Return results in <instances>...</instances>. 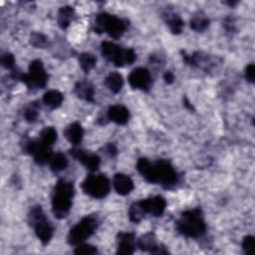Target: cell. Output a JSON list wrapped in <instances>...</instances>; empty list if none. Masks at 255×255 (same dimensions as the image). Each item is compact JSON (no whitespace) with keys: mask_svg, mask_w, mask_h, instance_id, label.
I'll use <instances>...</instances> for the list:
<instances>
[{"mask_svg":"<svg viewBox=\"0 0 255 255\" xmlns=\"http://www.w3.org/2000/svg\"><path fill=\"white\" fill-rule=\"evenodd\" d=\"M74 191L72 182L65 179H59L57 181L52 196V210L55 217L62 219L68 215L72 207Z\"/></svg>","mask_w":255,"mask_h":255,"instance_id":"1","label":"cell"},{"mask_svg":"<svg viewBox=\"0 0 255 255\" xmlns=\"http://www.w3.org/2000/svg\"><path fill=\"white\" fill-rule=\"evenodd\" d=\"M175 226L180 234L190 238L200 237L206 230V224L199 208L189 209L182 212Z\"/></svg>","mask_w":255,"mask_h":255,"instance_id":"2","label":"cell"},{"mask_svg":"<svg viewBox=\"0 0 255 255\" xmlns=\"http://www.w3.org/2000/svg\"><path fill=\"white\" fill-rule=\"evenodd\" d=\"M28 221L29 224L33 227L36 236L42 242V244H48L53 237L54 228L46 218L41 206L36 205L30 209L28 214Z\"/></svg>","mask_w":255,"mask_h":255,"instance_id":"3","label":"cell"},{"mask_svg":"<svg viewBox=\"0 0 255 255\" xmlns=\"http://www.w3.org/2000/svg\"><path fill=\"white\" fill-rule=\"evenodd\" d=\"M101 53L104 58L112 62L116 67L131 65L136 59V55L132 49L123 50L119 45L109 41L101 44Z\"/></svg>","mask_w":255,"mask_h":255,"instance_id":"4","label":"cell"},{"mask_svg":"<svg viewBox=\"0 0 255 255\" xmlns=\"http://www.w3.org/2000/svg\"><path fill=\"white\" fill-rule=\"evenodd\" d=\"M127 28V21L115 15L103 12L98 14L96 17L95 31L98 33L106 32L110 37L114 39H119L122 37Z\"/></svg>","mask_w":255,"mask_h":255,"instance_id":"5","label":"cell"},{"mask_svg":"<svg viewBox=\"0 0 255 255\" xmlns=\"http://www.w3.org/2000/svg\"><path fill=\"white\" fill-rule=\"evenodd\" d=\"M83 191L97 199L106 197L111 190V183L105 174H91L82 182Z\"/></svg>","mask_w":255,"mask_h":255,"instance_id":"6","label":"cell"},{"mask_svg":"<svg viewBox=\"0 0 255 255\" xmlns=\"http://www.w3.org/2000/svg\"><path fill=\"white\" fill-rule=\"evenodd\" d=\"M98 228V219L95 216H86L82 218L68 234V243L78 245L94 234Z\"/></svg>","mask_w":255,"mask_h":255,"instance_id":"7","label":"cell"},{"mask_svg":"<svg viewBox=\"0 0 255 255\" xmlns=\"http://www.w3.org/2000/svg\"><path fill=\"white\" fill-rule=\"evenodd\" d=\"M20 80L29 89H43L48 83V75L41 60H34L30 63L28 73L22 74Z\"/></svg>","mask_w":255,"mask_h":255,"instance_id":"8","label":"cell"},{"mask_svg":"<svg viewBox=\"0 0 255 255\" xmlns=\"http://www.w3.org/2000/svg\"><path fill=\"white\" fill-rule=\"evenodd\" d=\"M157 176V183L164 188H170L177 182V173L171 163L165 159H159L154 162Z\"/></svg>","mask_w":255,"mask_h":255,"instance_id":"9","label":"cell"},{"mask_svg":"<svg viewBox=\"0 0 255 255\" xmlns=\"http://www.w3.org/2000/svg\"><path fill=\"white\" fill-rule=\"evenodd\" d=\"M151 76L146 68L138 67L133 69L128 75V81L131 88L147 92L151 86Z\"/></svg>","mask_w":255,"mask_h":255,"instance_id":"10","label":"cell"},{"mask_svg":"<svg viewBox=\"0 0 255 255\" xmlns=\"http://www.w3.org/2000/svg\"><path fill=\"white\" fill-rule=\"evenodd\" d=\"M137 206L140 208L142 213H149L152 216H161L166 207V201L162 196L156 195L141 199L136 202Z\"/></svg>","mask_w":255,"mask_h":255,"instance_id":"11","label":"cell"},{"mask_svg":"<svg viewBox=\"0 0 255 255\" xmlns=\"http://www.w3.org/2000/svg\"><path fill=\"white\" fill-rule=\"evenodd\" d=\"M70 153L90 171H96L100 166L101 158L95 153H88L85 150L79 148L70 149Z\"/></svg>","mask_w":255,"mask_h":255,"instance_id":"12","label":"cell"},{"mask_svg":"<svg viewBox=\"0 0 255 255\" xmlns=\"http://www.w3.org/2000/svg\"><path fill=\"white\" fill-rule=\"evenodd\" d=\"M138 247L142 251H147L152 254H166L168 251L165 249V247L158 246L155 242V237L153 233H146L142 235L138 241H137Z\"/></svg>","mask_w":255,"mask_h":255,"instance_id":"13","label":"cell"},{"mask_svg":"<svg viewBox=\"0 0 255 255\" xmlns=\"http://www.w3.org/2000/svg\"><path fill=\"white\" fill-rule=\"evenodd\" d=\"M136 169L147 182L153 184L157 183V176L154 163H151L147 158H138L136 161Z\"/></svg>","mask_w":255,"mask_h":255,"instance_id":"14","label":"cell"},{"mask_svg":"<svg viewBox=\"0 0 255 255\" xmlns=\"http://www.w3.org/2000/svg\"><path fill=\"white\" fill-rule=\"evenodd\" d=\"M118 254H132L134 251V234L131 232H120L117 237Z\"/></svg>","mask_w":255,"mask_h":255,"instance_id":"15","label":"cell"},{"mask_svg":"<svg viewBox=\"0 0 255 255\" xmlns=\"http://www.w3.org/2000/svg\"><path fill=\"white\" fill-rule=\"evenodd\" d=\"M107 117L110 121L117 125H125L128 121L129 113L128 110L122 105L111 106L107 112Z\"/></svg>","mask_w":255,"mask_h":255,"instance_id":"16","label":"cell"},{"mask_svg":"<svg viewBox=\"0 0 255 255\" xmlns=\"http://www.w3.org/2000/svg\"><path fill=\"white\" fill-rule=\"evenodd\" d=\"M114 187L120 195H127L133 189V182L129 176L124 173H116L114 176Z\"/></svg>","mask_w":255,"mask_h":255,"instance_id":"17","label":"cell"},{"mask_svg":"<svg viewBox=\"0 0 255 255\" xmlns=\"http://www.w3.org/2000/svg\"><path fill=\"white\" fill-rule=\"evenodd\" d=\"M75 94L78 98L87 101V102H94V96H95V90L91 83L82 81L78 82L75 86Z\"/></svg>","mask_w":255,"mask_h":255,"instance_id":"18","label":"cell"},{"mask_svg":"<svg viewBox=\"0 0 255 255\" xmlns=\"http://www.w3.org/2000/svg\"><path fill=\"white\" fill-rule=\"evenodd\" d=\"M64 134L66 136V138L73 144H78L82 141L83 139V135H84V129L82 128V126L79 123H72L71 125H69L65 131Z\"/></svg>","mask_w":255,"mask_h":255,"instance_id":"19","label":"cell"},{"mask_svg":"<svg viewBox=\"0 0 255 255\" xmlns=\"http://www.w3.org/2000/svg\"><path fill=\"white\" fill-rule=\"evenodd\" d=\"M105 85L112 93L118 94L124 86V80L122 75L118 72L110 73L105 79Z\"/></svg>","mask_w":255,"mask_h":255,"instance_id":"20","label":"cell"},{"mask_svg":"<svg viewBox=\"0 0 255 255\" xmlns=\"http://www.w3.org/2000/svg\"><path fill=\"white\" fill-rule=\"evenodd\" d=\"M63 100V94L57 90H50L43 96V103L51 109L59 108L62 105Z\"/></svg>","mask_w":255,"mask_h":255,"instance_id":"21","label":"cell"},{"mask_svg":"<svg viewBox=\"0 0 255 255\" xmlns=\"http://www.w3.org/2000/svg\"><path fill=\"white\" fill-rule=\"evenodd\" d=\"M73 16H74V9L72 7L70 6L62 7L58 12V17H57L58 25L60 26V28L62 29L68 28V26L70 25L73 19Z\"/></svg>","mask_w":255,"mask_h":255,"instance_id":"22","label":"cell"},{"mask_svg":"<svg viewBox=\"0 0 255 255\" xmlns=\"http://www.w3.org/2000/svg\"><path fill=\"white\" fill-rule=\"evenodd\" d=\"M38 139L41 143L51 147L57 140V130L53 127H46L41 130Z\"/></svg>","mask_w":255,"mask_h":255,"instance_id":"23","label":"cell"},{"mask_svg":"<svg viewBox=\"0 0 255 255\" xmlns=\"http://www.w3.org/2000/svg\"><path fill=\"white\" fill-rule=\"evenodd\" d=\"M97 58L91 53H82L79 56V64L82 70L87 74L96 66Z\"/></svg>","mask_w":255,"mask_h":255,"instance_id":"24","label":"cell"},{"mask_svg":"<svg viewBox=\"0 0 255 255\" xmlns=\"http://www.w3.org/2000/svg\"><path fill=\"white\" fill-rule=\"evenodd\" d=\"M68 165V159L63 153H56L53 154L52 158L50 159V167L53 171L59 172L61 170H64Z\"/></svg>","mask_w":255,"mask_h":255,"instance_id":"25","label":"cell"},{"mask_svg":"<svg viewBox=\"0 0 255 255\" xmlns=\"http://www.w3.org/2000/svg\"><path fill=\"white\" fill-rule=\"evenodd\" d=\"M166 16H167L166 23H167V26L169 27L170 31L173 34H179L182 31V28L184 25L182 19L176 14H168L167 13Z\"/></svg>","mask_w":255,"mask_h":255,"instance_id":"26","label":"cell"},{"mask_svg":"<svg viewBox=\"0 0 255 255\" xmlns=\"http://www.w3.org/2000/svg\"><path fill=\"white\" fill-rule=\"evenodd\" d=\"M209 25V20L203 15H196L190 20V28L196 32L204 31Z\"/></svg>","mask_w":255,"mask_h":255,"instance_id":"27","label":"cell"},{"mask_svg":"<svg viewBox=\"0 0 255 255\" xmlns=\"http://www.w3.org/2000/svg\"><path fill=\"white\" fill-rule=\"evenodd\" d=\"M30 43L32 46H34L35 48L38 49H43L46 47L48 41L45 35H43L42 33H38V32H34L31 34L30 36Z\"/></svg>","mask_w":255,"mask_h":255,"instance_id":"28","label":"cell"},{"mask_svg":"<svg viewBox=\"0 0 255 255\" xmlns=\"http://www.w3.org/2000/svg\"><path fill=\"white\" fill-rule=\"evenodd\" d=\"M142 216H143V213H142V211L140 210V208L137 206L136 202L133 203V204L130 206L129 210H128V217H129L130 221H132V222H134V223H138V222L141 220Z\"/></svg>","mask_w":255,"mask_h":255,"instance_id":"29","label":"cell"},{"mask_svg":"<svg viewBox=\"0 0 255 255\" xmlns=\"http://www.w3.org/2000/svg\"><path fill=\"white\" fill-rule=\"evenodd\" d=\"M38 105L32 103L30 107H28L24 112V118L28 123H34L38 117Z\"/></svg>","mask_w":255,"mask_h":255,"instance_id":"30","label":"cell"},{"mask_svg":"<svg viewBox=\"0 0 255 255\" xmlns=\"http://www.w3.org/2000/svg\"><path fill=\"white\" fill-rule=\"evenodd\" d=\"M242 248L246 254H253L255 251V238L252 235L245 236L242 241Z\"/></svg>","mask_w":255,"mask_h":255,"instance_id":"31","label":"cell"},{"mask_svg":"<svg viewBox=\"0 0 255 255\" xmlns=\"http://www.w3.org/2000/svg\"><path fill=\"white\" fill-rule=\"evenodd\" d=\"M74 253L77 255H89V254H96L97 253V248L93 245L90 244H80L76 247L74 250Z\"/></svg>","mask_w":255,"mask_h":255,"instance_id":"32","label":"cell"},{"mask_svg":"<svg viewBox=\"0 0 255 255\" xmlns=\"http://www.w3.org/2000/svg\"><path fill=\"white\" fill-rule=\"evenodd\" d=\"M1 64L7 70H14L15 67V58L11 53H4L1 56Z\"/></svg>","mask_w":255,"mask_h":255,"instance_id":"33","label":"cell"},{"mask_svg":"<svg viewBox=\"0 0 255 255\" xmlns=\"http://www.w3.org/2000/svg\"><path fill=\"white\" fill-rule=\"evenodd\" d=\"M254 76H255V66L254 64H249L245 69V78L248 82L254 83Z\"/></svg>","mask_w":255,"mask_h":255,"instance_id":"34","label":"cell"},{"mask_svg":"<svg viewBox=\"0 0 255 255\" xmlns=\"http://www.w3.org/2000/svg\"><path fill=\"white\" fill-rule=\"evenodd\" d=\"M163 80L165 81L166 84H172L173 81H174V76L170 71H166L163 74Z\"/></svg>","mask_w":255,"mask_h":255,"instance_id":"35","label":"cell"},{"mask_svg":"<svg viewBox=\"0 0 255 255\" xmlns=\"http://www.w3.org/2000/svg\"><path fill=\"white\" fill-rule=\"evenodd\" d=\"M107 151H108V153H109L110 155L114 156V155H116V154H117L118 149H117V147H116V145H115V144H113V143H109V144L107 145Z\"/></svg>","mask_w":255,"mask_h":255,"instance_id":"36","label":"cell"},{"mask_svg":"<svg viewBox=\"0 0 255 255\" xmlns=\"http://www.w3.org/2000/svg\"><path fill=\"white\" fill-rule=\"evenodd\" d=\"M184 106H185L186 108H188L189 110H192V109H193V108H192V105L187 101V99H186V98L184 99Z\"/></svg>","mask_w":255,"mask_h":255,"instance_id":"37","label":"cell"}]
</instances>
